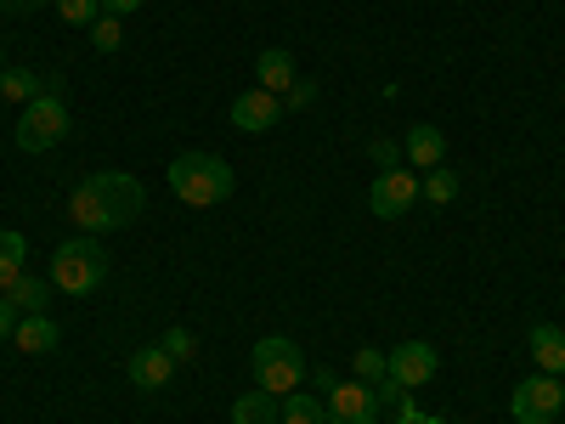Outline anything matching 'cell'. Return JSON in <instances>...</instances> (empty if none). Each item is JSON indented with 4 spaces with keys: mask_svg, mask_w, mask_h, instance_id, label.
I'll return each instance as SVG.
<instances>
[{
    "mask_svg": "<svg viewBox=\"0 0 565 424\" xmlns=\"http://www.w3.org/2000/svg\"><path fill=\"white\" fill-rule=\"evenodd\" d=\"M141 210H148V187H141L130 170H97L68 193V221L85 232V239L125 232Z\"/></svg>",
    "mask_w": 565,
    "mask_h": 424,
    "instance_id": "cell-1",
    "label": "cell"
},
{
    "mask_svg": "<svg viewBox=\"0 0 565 424\" xmlns=\"http://www.w3.org/2000/svg\"><path fill=\"white\" fill-rule=\"evenodd\" d=\"M170 193L193 210H215L232 199V165L221 153H181L170 159Z\"/></svg>",
    "mask_w": 565,
    "mask_h": 424,
    "instance_id": "cell-2",
    "label": "cell"
},
{
    "mask_svg": "<svg viewBox=\"0 0 565 424\" xmlns=\"http://www.w3.org/2000/svg\"><path fill=\"white\" fill-rule=\"evenodd\" d=\"M45 277H52L57 295H97L103 277H108V255H103L97 239H68V244H57Z\"/></svg>",
    "mask_w": 565,
    "mask_h": 424,
    "instance_id": "cell-3",
    "label": "cell"
},
{
    "mask_svg": "<svg viewBox=\"0 0 565 424\" xmlns=\"http://www.w3.org/2000/svg\"><path fill=\"white\" fill-rule=\"evenodd\" d=\"M249 368H255V385L271 391V396H289V391H300V380H306L300 346L282 340V335H266V340L249 351Z\"/></svg>",
    "mask_w": 565,
    "mask_h": 424,
    "instance_id": "cell-4",
    "label": "cell"
},
{
    "mask_svg": "<svg viewBox=\"0 0 565 424\" xmlns=\"http://www.w3.org/2000/svg\"><path fill=\"white\" fill-rule=\"evenodd\" d=\"M63 136H68L63 91H40V97L23 108V119H18V148L23 153H45V148H57Z\"/></svg>",
    "mask_w": 565,
    "mask_h": 424,
    "instance_id": "cell-5",
    "label": "cell"
},
{
    "mask_svg": "<svg viewBox=\"0 0 565 424\" xmlns=\"http://www.w3.org/2000/svg\"><path fill=\"white\" fill-rule=\"evenodd\" d=\"M317 391L328 396V424H380V402H373V385L362 380H334V373H317Z\"/></svg>",
    "mask_w": 565,
    "mask_h": 424,
    "instance_id": "cell-6",
    "label": "cell"
},
{
    "mask_svg": "<svg viewBox=\"0 0 565 424\" xmlns=\"http://www.w3.org/2000/svg\"><path fill=\"white\" fill-rule=\"evenodd\" d=\"M559 407H565V391H559V380H554V373H537V380H521V385H514V396H509V413H514V424H554V418H559Z\"/></svg>",
    "mask_w": 565,
    "mask_h": 424,
    "instance_id": "cell-7",
    "label": "cell"
},
{
    "mask_svg": "<svg viewBox=\"0 0 565 424\" xmlns=\"http://www.w3.org/2000/svg\"><path fill=\"white\" fill-rule=\"evenodd\" d=\"M418 204V176L413 170H380L367 187V210L380 215V221H396Z\"/></svg>",
    "mask_w": 565,
    "mask_h": 424,
    "instance_id": "cell-8",
    "label": "cell"
},
{
    "mask_svg": "<svg viewBox=\"0 0 565 424\" xmlns=\"http://www.w3.org/2000/svg\"><path fill=\"white\" fill-rule=\"evenodd\" d=\"M436 368H441V357H436L430 340H402V346L391 351V380L407 385V391L430 385V380H436Z\"/></svg>",
    "mask_w": 565,
    "mask_h": 424,
    "instance_id": "cell-9",
    "label": "cell"
},
{
    "mask_svg": "<svg viewBox=\"0 0 565 424\" xmlns=\"http://www.w3.org/2000/svg\"><path fill=\"white\" fill-rule=\"evenodd\" d=\"M232 125L249 130V136H260V130L282 125V97H271V91H260V85L238 91V97H232Z\"/></svg>",
    "mask_w": 565,
    "mask_h": 424,
    "instance_id": "cell-10",
    "label": "cell"
},
{
    "mask_svg": "<svg viewBox=\"0 0 565 424\" xmlns=\"http://www.w3.org/2000/svg\"><path fill=\"white\" fill-rule=\"evenodd\" d=\"M57 340H63V328L45 317V311H34V317H18V328H12V346L23 351V357H45V351H57Z\"/></svg>",
    "mask_w": 565,
    "mask_h": 424,
    "instance_id": "cell-11",
    "label": "cell"
},
{
    "mask_svg": "<svg viewBox=\"0 0 565 424\" xmlns=\"http://www.w3.org/2000/svg\"><path fill=\"white\" fill-rule=\"evenodd\" d=\"M402 153H407L413 170H436V165L447 159V136H441V125H413L407 141H402Z\"/></svg>",
    "mask_w": 565,
    "mask_h": 424,
    "instance_id": "cell-12",
    "label": "cell"
},
{
    "mask_svg": "<svg viewBox=\"0 0 565 424\" xmlns=\"http://www.w3.org/2000/svg\"><path fill=\"white\" fill-rule=\"evenodd\" d=\"M170 373H175V362H170L159 346H141V351L130 357V385H136V391H164Z\"/></svg>",
    "mask_w": 565,
    "mask_h": 424,
    "instance_id": "cell-13",
    "label": "cell"
},
{
    "mask_svg": "<svg viewBox=\"0 0 565 424\" xmlns=\"http://www.w3.org/2000/svg\"><path fill=\"white\" fill-rule=\"evenodd\" d=\"M255 85L271 91V97H289V85H295V57L282 52V45H266L260 63H255Z\"/></svg>",
    "mask_w": 565,
    "mask_h": 424,
    "instance_id": "cell-14",
    "label": "cell"
},
{
    "mask_svg": "<svg viewBox=\"0 0 565 424\" xmlns=\"http://www.w3.org/2000/svg\"><path fill=\"white\" fill-rule=\"evenodd\" d=\"M532 357H537V368L543 373H565V328H554V322H537L532 328Z\"/></svg>",
    "mask_w": 565,
    "mask_h": 424,
    "instance_id": "cell-15",
    "label": "cell"
},
{
    "mask_svg": "<svg viewBox=\"0 0 565 424\" xmlns=\"http://www.w3.org/2000/svg\"><path fill=\"white\" fill-rule=\"evenodd\" d=\"M7 300L18 306V317L45 311V306H52V277H18L12 289H7Z\"/></svg>",
    "mask_w": 565,
    "mask_h": 424,
    "instance_id": "cell-16",
    "label": "cell"
},
{
    "mask_svg": "<svg viewBox=\"0 0 565 424\" xmlns=\"http://www.w3.org/2000/svg\"><path fill=\"white\" fill-rule=\"evenodd\" d=\"M23 255H29V244H23V232H0V295L12 289V283L23 277Z\"/></svg>",
    "mask_w": 565,
    "mask_h": 424,
    "instance_id": "cell-17",
    "label": "cell"
},
{
    "mask_svg": "<svg viewBox=\"0 0 565 424\" xmlns=\"http://www.w3.org/2000/svg\"><path fill=\"white\" fill-rule=\"evenodd\" d=\"M40 91H45V80L29 74V68H7V74H0V103H23L29 108Z\"/></svg>",
    "mask_w": 565,
    "mask_h": 424,
    "instance_id": "cell-18",
    "label": "cell"
},
{
    "mask_svg": "<svg viewBox=\"0 0 565 424\" xmlns=\"http://www.w3.org/2000/svg\"><path fill=\"white\" fill-rule=\"evenodd\" d=\"M232 424H277V396L271 391L238 396V402H232Z\"/></svg>",
    "mask_w": 565,
    "mask_h": 424,
    "instance_id": "cell-19",
    "label": "cell"
},
{
    "mask_svg": "<svg viewBox=\"0 0 565 424\" xmlns=\"http://www.w3.org/2000/svg\"><path fill=\"white\" fill-rule=\"evenodd\" d=\"M282 424H328V407L317 396H282Z\"/></svg>",
    "mask_w": 565,
    "mask_h": 424,
    "instance_id": "cell-20",
    "label": "cell"
},
{
    "mask_svg": "<svg viewBox=\"0 0 565 424\" xmlns=\"http://www.w3.org/2000/svg\"><path fill=\"white\" fill-rule=\"evenodd\" d=\"M356 380H362V385H380V380H391V351H373V346H362V351H356Z\"/></svg>",
    "mask_w": 565,
    "mask_h": 424,
    "instance_id": "cell-21",
    "label": "cell"
},
{
    "mask_svg": "<svg viewBox=\"0 0 565 424\" xmlns=\"http://www.w3.org/2000/svg\"><path fill=\"white\" fill-rule=\"evenodd\" d=\"M159 351L181 368V362H193L199 357V340H193V328H164V340H159Z\"/></svg>",
    "mask_w": 565,
    "mask_h": 424,
    "instance_id": "cell-22",
    "label": "cell"
},
{
    "mask_svg": "<svg viewBox=\"0 0 565 424\" xmlns=\"http://www.w3.org/2000/svg\"><path fill=\"white\" fill-rule=\"evenodd\" d=\"M424 199H430V204H452V199H458V176L436 165L430 176H424Z\"/></svg>",
    "mask_w": 565,
    "mask_h": 424,
    "instance_id": "cell-23",
    "label": "cell"
},
{
    "mask_svg": "<svg viewBox=\"0 0 565 424\" xmlns=\"http://www.w3.org/2000/svg\"><path fill=\"white\" fill-rule=\"evenodd\" d=\"M90 45H97V52H119V45H125V23L103 12L97 23H90Z\"/></svg>",
    "mask_w": 565,
    "mask_h": 424,
    "instance_id": "cell-24",
    "label": "cell"
},
{
    "mask_svg": "<svg viewBox=\"0 0 565 424\" xmlns=\"http://www.w3.org/2000/svg\"><path fill=\"white\" fill-rule=\"evenodd\" d=\"M57 18L63 23H79V29H90L103 18V0H57Z\"/></svg>",
    "mask_w": 565,
    "mask_h": 424,
    "instance_id": "cell-25",
    "label": "cell"
},
{
    "mask_svg": "<svg viewBox=\"0 0 565 424\" xmlns=\"http://www.w3.org/2000/svg\"><path fill=\"white\" fill-rule=\"evenodd\" d=\"M367 153H373V165H380V170H396L402 165V148H396V141H385V136H373Z\"/></svg>",
    "mask_w": 565,
    "mask_h": 424,
    "instance_id": "cell-26",
    "label": "cell"
},
{
    "mask_svg": "<svg viewBox=\"0 0 565 424\" xmlns=\"http://www.w3.org/2000/svg\"><path fill=\"white\" fill-rule=\"evenodd\" d=\"M12 328H18V306L0 295V340H12Z\"/></svg>",
    "mask_w": 565,
    "mask_h": 424,
    "instance_id": "cell-27",
    "label": "cell"
},
{
    "mask_svg": "<svg viewBox=\"0 0 565 424\" xmlns=\"http://www.w3.org/2000/svg\"><path fill=\"white\" fill-rule=\"evenodd\" d=\"M136 7H148V0H103L108 18H125V12H136Z\"/></svg>",
    "mask_w": 565,
    "mask_h": 424,
    "instance_id": "cell-28",
    "label": "cell"
},
{
    "mask_svg": "<svg viewBox=\"0 0 565 424\" xmlns=\"http://www.w3.org/2000/svg\"><path fill=\"white\" fill-rule=\"evenodd\" d=\"M34 7H52V0H0V12H12V18L18 12H34Z\"/></svg>",
    "mask_w": 565,
    "mask_h": 424,
    "instance_id": "cell-29",
    "label": "cell"
}]
</instances>
